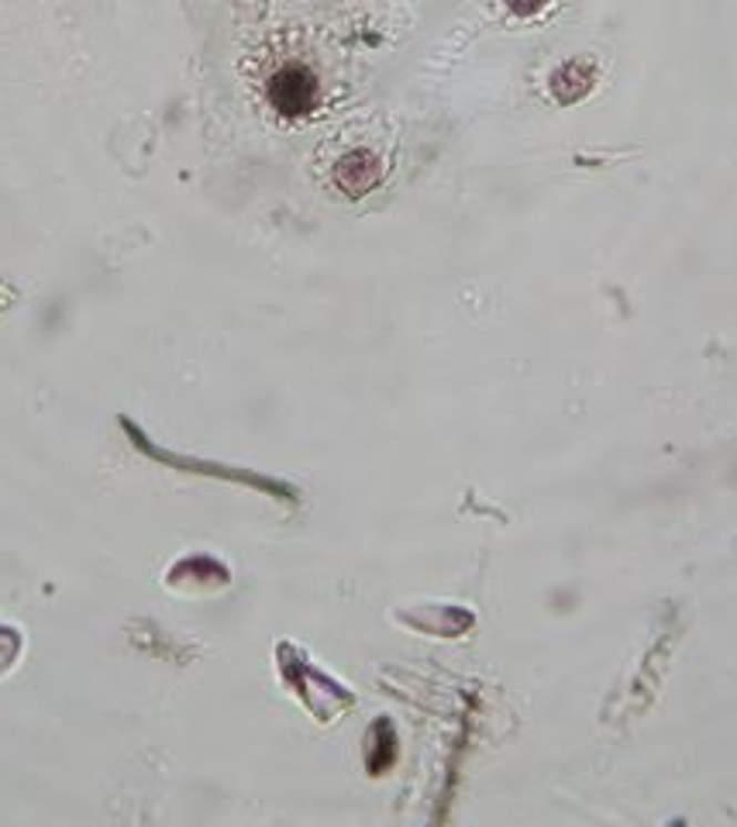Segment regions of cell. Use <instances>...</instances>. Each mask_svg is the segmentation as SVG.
<instances>
[{"instance_id":"6da1fadb","label":"cell","mask_w":737,"mask_h":827,"mask_svg":"<svg viewBox=\"0 0 737 827\" xmlns=\"http://www.w3.org/2000/svg\"><path fill=\"white\" fill-rule=\"evenodd\" d=\"M273 104L283 114H300L314 104V80L304 70H286L273 80Z\"/></svg>"}]
</instances>
